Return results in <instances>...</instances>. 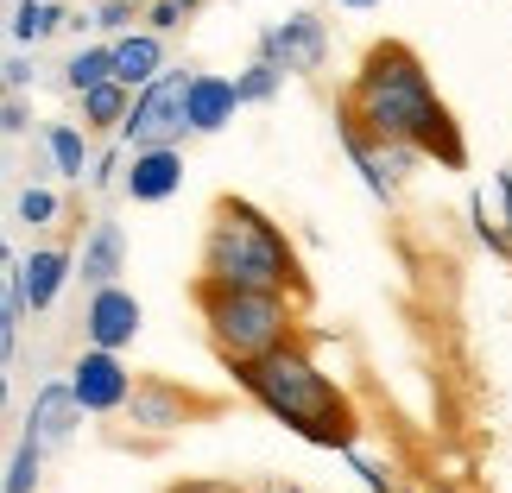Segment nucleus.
<instances>
[{
  "instance_id": "nucleus-1",
  "label": "nucleus",
  "mask_w": 512,
  "mask_h": 493,
  "mask_svg": "<svg viewBox=\"0 0 512 493\" xmlns=\"http://www.w3.org/2000/svg\"><path fill=\"white\" fill-rule=\"evenodd\" d=\"M342 121H354L361 133H373V140L411 146L418 159H437V165H449V171L468 165V146H462L456 114H449L443 95L430 89L424 57L411 51V45H399V38L367 45L361 70H354V83H348Z\"/></svg>"
},
{
  "instance_id": "nucleus-2",
  "label": "nucleus",
  "mask_w": 512,
  "mask_h": 493,
  "mask_svg": "<svg viewBox=\"0 0 512 493\" xmlns=\"http://www.w3.org/2000/svg\"><path fill=\"white\" fill-rule=\"evenodd\" d=\"M234 386H241L260 411H272L285 430H298L304 443H323V449H348L354 443L348 392L329 380L298 342H279V348L253 354V361H234Z\"/></svg>"
},
{
  "instance_id": "nucleus-3",
  "label": "nucleus",
  "mask_w": 512,
  "mask_h": 493,
  "mask_svg": "<svg viewBox=\"0 0 512 493\" xmlns=\"http://www.w3.org/2000/svg\"><path fill=\"white\" fill-rule=\"evenodd\" d=\"M203 279L222 285H253V291H285V298H310V279L298 266V247L285 241V228L266 209H253L247 196H215L209 234H203Z\"/></svg>"
},
{
  "instance_id": "nucleus-4",
  "label": "nucleus",
  "mask_w": 512,
  "mask_h": 493,
  "mask_svg": "<svg viewBox=\"0 0 512 493\" xmlns=\"http://www.w3.org/2000/svg\"><path fill=\"white\" fill-rule=\"evenodd\" d=\"M190 298L203 310V329H209V342H215V354H222L228 367L291 342V329H298V298H285V291L222 285V279H203V272H196Z\"/></svg>"
},
{
  "instance_id": "nucleus-5",
  "label": "nucleus",
  "mask_w": 512,
  "mask_h": 493,
  "mask_svg": "<svg viewBox=\"0 0 512 493\" xmlns=\"http://www.w3.org/2000/svg\"><path fill=\"white\" fill-rule=\"evenodd\" d=\"M184 127H190V76H184V70L152 76V83L140 89V102H133V114H127V140H133V152L184 140Z\"/></svg>"
},
{
  "instance_id": "nucleus-6",
  "label": "nucleus",
  "mask_w": 512,
  "mask_h": 493,
  "mask_svg": "<svg viewBox=\"0 0 512 493\" xmlns=\"http://www.w3.org/2000/svg\"><path fill=\"white\" fill-rule=\"evenodd\" d=\"M70 386H76V399H83V411H121L133 399V380L121 373L114 348H89L83 361L70 367Z\"/></svg>"
},
{
  "instance_id": "nucleus-7",
  "label": "nucleus",
  "mask_w": 512,
  "mask_h": 493,
  "mask_svg": "<svg viewBox=\"0 0 512 493\" xmlns=\"http://www.w3.org/2000/svg\"><path fill=\"white\" fill-rule=\"evenodd\" d=\"M83 329H89L95 348H127L133 335H140V298H133V291H121V285H95Z\"/></svg>"
},
{
  "instance_id": "nucleus-8",
  "label": "nucleus",
  "mask_w": 512,
  "mask_h": 493,
  "mask_svg": "<svg viewBox=\"0 0 512 493\" xmlns=\"http://www.w3.org/2000/svg\"><path fill=\"white\" fill-rule=\"evenodd\" d=\"M76 418H83V399H76V386H70V380H57V386H45V392L32 399L26 443H38V449H57V443H70Z\"/></svg>"
},
{
  "instance_id": "nucleus-9",
  "label": "nucleus",
  "mask_w": 512,
  "mask_h": 493,
  "mask_svg": "<svg viewBox=\"0 0 512 493\" xmlns=\"http://www.w3.org/2000/svg\"><path fill=\"white\" fill-rule=\"evenodd\" d=\"M323 19H310V13H298V19H285L279 32H266V57L279 70H298V76H310V70H323Z\"/></svg>"
},
{
  "instance_id": "nucleus-10",
  "label": "nucleus",
  "mask_w": 512,
  "mask_h": 493,
  "mask_svg": "<svg viewBox=\"0 0 512 493\" xmlns=\"http://www.w3.org/2000/svg\"><path fill=\"white\" fill-rule=\"evenodd\" d=\"M177 184H184V159H177V146L133 152V171H127V196H133V203H165Z\"/></svg>"
},
{
  "instance_id": "nucleus-11",
  "label": "nucleus",
  "mask_w": 512,
  "mask_h": 493,
  "mask_svg": "<svg viewBox=\"0 0 512 493\" xmlns=\"http://www.w3.org/2000/svg\"><path fill=\"white\" fill-rule=\"evenodd\" d=\"M13 272H19V298H26V310H51L57 291H64V279H70V253L38 247L32 260H19Z\"/></svg>"
},
{
  "instance_id": "nucleus-12",
  "label": "nucleus",
  "mask_w": 512,
  "mask_h": 493,
  "mask_svg": "<svg viewBox=\"0 0 512 493\" xmlns=\"http://www.w3.org/2000/svg\"><path fill=\"white\" fill-rule=\"evenodd\" d=\"M234 108H241V83H228V76H190V127L196 133L228 127Z\"/></svg>"
},
{
  "instance_id": "nucleus-13",
  "label": "nucleus",
  "mask_w": 512,
  "mask_h": 493,
  "mask_svg": "<svg viewBox=\"0 0 512 493\" xmlns=\"http://www.w3.org/2000/svg\"><path fill=\"white\" fill-rule=\"evenodd\" d=\"M127 405H133V424H152V430L184 424V411H190V399H184V392H171V386H140Z\"/></svg>"
},
{
  "instance_id": "nucleus-14",
  "label": "nucleus",
  "mask_w": 512,
  "mask_h": 493,
  "mask_svg": "<svg viewBox=\"0 0 512 493\" xmlns=\"http://www.w3.org/2000/svg\"><path fill=\"white\" fill-rule=\"evenodd\" d=\"M159 64H165V51H159V38H127V45H114V76H121L127 89H140V83H152L159 76Z\"/></svg>"
},
{
  "instance_id": "nucleus-15",
  "label": "nucleus",
  "mask_w": 512,
  "mask_h": 493,
  "mask_svg": "<svg viewBox=\"0 0 512 493\" xmlns=\"http://www.w3.org/2000/svg\"><path fill=\"white\" fill-rule=\"evenodd\" d=\"M114 272H121V228H114V222H95L89 247H83V279L89 285H114Z\"/></svg>"
},
{
  "instance_id": "nucleus-16",
  "label": "nucleus",
  "mask_w": 512,
  "mask_h": 493,
  "mask_svg": "<svg viewBox=\"0 0 512 493\" xmlns=\"http://www.w3.org/2000/svg\"><path fill=\"white\" fill-rule=\"evenodd\" d=\"M127 114H133V95H127L121 76H108V83L83 89V121H89V127H114V121H127Z\"/></svg>"
},
{
  "instance_id": "nucleus-17",
  "label": "nucleus",
  "mask_w": 512,
  "mask_h": 493,
  "mask_svg": "<svg viewBox=\"0 0 512 493\" xmlns=\"http://www.w3.org/2000/svg\"><path fill=\"white\" fill-rule=\"evenodd\" d=\"M70 13H57V7H45V0H26V7L13 13V38H26V45H38V38H51L57 26H64Z\"/></svg>"
},
{
  "instance_id": "nucleus-18",
  "label": "nucleus",
  "mask_w": 512,
  "mask_h": 493,
  "mask_svg": "<svg viewBox=\"0 0 512 493\" xmlns=\"http://www.w3.org/2000/svg\"><path fill=\"white\" fill-rule=\"evenodd\" d=\"M108 76H114V51H83V57L70 64V89L83 95V89H95V83H108Z\"/></svg>"
},
{
  "instance_id": "nucleus-19",
  "label": "nucleus",
  "mask_w": 512,
  "mask_h": 493,
  "mask_svg": "<svg viewBox=\"0 0 512 493\" xmlns=\"http://www.w3.org/2000/svg\"><path fill=\"white\" fill-rule=\"evenodd\" d=\"M51 159H57V171L83 177V133H76V127H57L51 133Z\"/></svg>"
},
{
  "instance_id": "nucleus-20",
  "label": "nucleus",
  "mask_w": 512,
  "mask_h": 493,
  "mask_svg": "<svg viewBox=\"0 0 512 493\" xmlns=\"http://www.w3.org/2000/svg\"><path fill=\"white\" fill-rule=\"evenodd\" d=\"M38 456H45L38 443H19V456H13V468H7V493H32V481H38Z\"/></svg>"
},
{
  "instance_id": "nucleus-21",
  "label": "nucleus",
  "mask_w": 512,
  "mask_h": 493,
  "mask_svg": "<svg viewBox=\"0 0 512 493\" xmlns=\"http://www.w3.org/2000/svg\"><path fill=\"white\" fill-rule=\"evenodd\" d=\"M19 215H26V222H51V215H57L51 190H26V196H19Z\"/></svg>"
},
{
  "instance_id": "nucleus-22",
  "label": "nucleus",
  "mask_w": 512,
  "mask_h": 493,
  "mask_svg": "<svg viewBox=\"0 0 512 493\" xmlns=\"http://www.w3.org/2000/svg\"><path fill=\"white\" fill-rule=\"evenodd\" d=\"M190 7H196V0H159V7H152V26H184Z\"/></svg>"
},
{
  "instance_id": "nucleus-23",
  "label": "nucleus",
  "mask_w": 512,
  "mask_h": 493,
  "mask_svg": "<svg viewBox=\"0 0 512 493\" xmlns=\"http://www.w3.org/2000/svg\"><path fill=\"white\" fill-rule=\"evenodd\" d=\"M165 493H241V487H234V481H177Z\"/></svg>"
},
{
  "instance_id": "nucleus-24",
  "label": "nucleus",
  "mask_w": 512,
  "mask_h": 493,
  "mask_svg": "<svg viewBox=\"0 0 512 493\" xmlns=\"http://www.w3.org/2000/svg\"><path fill=\"white\" fill-rule=\"evenodd\" d=\"M95 26H127V0H114V7H102V19Z\"/></svg>"
},
{
  "instance_id": "nucleus-25",
  "label": "nucleus",
  "mask_w": 512,
  "mask_h": 493,
  "mask_svg": "<svg viewBox=\"0 0 512 493\" xmlns=\"http://www.w3.org/2000/svg\"><path fill=\"white\" fill-rule=\"evenodd\" d=\"M500 196H506V215H512V177H500Z\"/></svg>"
},
{
  "instance_id": "nucleus-26",
  "label": "nucleus",
  "mask_w": 512,
  "mask_h": 493,
  "mask_svg": "<svg viewBox=\"0 0 512 493\" xmlns=\"http://www.w3.org/2000/svg\"><path fill=\"white\" fill-rule=\"evenodd\" d=\"M342 7H373V0H342Z\"/></svg>"
}]
</instances>
